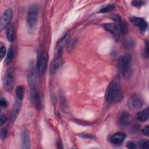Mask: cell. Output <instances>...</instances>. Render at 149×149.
<instances>
[{
	"label": "cell",
	"mask_w": 149,
	"mask_h": 149,
	"mask_svg": "<svg viewBox=\"0 0 149 149\" xmlns=\"http://www.w3.org/2000/svg\"><path fill=\"white\" fill-rule=\"evenodd\" d=\"M123 97L122 90L119 83L113 80L110 83L107 88L105 98L107 102L109 104L120 101Z\"/></svg>",
	"instance_id": "cell-1"
},
{
	"label": "cell",
	"mask_w": 149,
	"mask_h": 149,
	"mask_svg": "<svg viewBox=\"0 0 149 149\" xmlns=\"http://www.w3.org/2000/svg\"><path fill=\"white\" fill-rule=\"evenodd\" d=\"M119 68L122 76L125 79H129L132 74V56L130 54L122 56L119 61Z\"/></svg>",
	"instance_id": "cell-2"
},
{
	"label": "cell",
	"mask_w": 149,
	"mask_h": 149,
	"mask_svg": "<svg viewBox=\"0 0 149 149\" xmlns=\"http://www.w3.org/2000/svg\"><path fill=\"white\" fill-rule=\"evenodd\" d=\"M38 8L36 5L30 6L27 11V23L30 30L33 31L36 30L38 24Z\"/></svg>",
	"instance_id": "cell-3"
},
{
	"label": "cell",
	"mask_w": 149,
	"mask_h": 149,
	"mask_svg": "<svg viewBox=\"0 0 149 149\" xmlns=\"http://www.w3.org/2000/svg\"><path fill=\"white\" fill-rule=\"evenodd\" d=\"M48 61V54L44 51L41 52L38 56L37 61V72L38 75L41 76L44 73Z\"/></svg>",
	"instance_id": "cell-4"
},
{
	"label": "cell",
	"mask_w": 149,
	"mask_h": 149,
	"mask_svg": "<svg viewBox=\"0 0 149 149\" xmlns=\"http://www.w3.org/2000/svg\"><path fill=\"white\" fill-rule=\"evenodd\" d=\"M143 105V98L138 94H133L129 99L127 105L132 110H137L140 109Z\"/></svg>",
	"instance_id": "cell-5"
},
{
	"label": "cell",
	"mask_w": 149,
	"mask_h": 149,
	"mask_svg": "<svg viewBox=\"0 0 149 149\" xmlns=\"http://www.w3.org/2000/svg\"><path fill=\"white\" fill-rule=\"evenodd\" d=\"M13 17V10L11 8L6 9L2 13L0 19V30L6 28L11 22Z\"/></svg>",
	"instance_id": "cell-6"
},
{
	"label": "cell",
	"mask_w": 149,
	"mask_h": 149,
	"mask_svg": "<svg viewBox=\"0 0 149 149\" xmlns=\"http://www.w3.org/2000/svg\"><path fill=\"white\" fill-rule=\"evenodd\" d=\"M104 28L108 32H109L115 38L116 41L119 39L120 31L118 25L116 23H108L103 25Z\"/></svg>",
	"instance_id": "cell-7"
},
{
	"label": "cell",
	"mask_w": 149,
	"mask_h": 149,
	"mask_svg": "<svg viewBox=\"0 0 149 149\" xmlns=\"http://www.w3.org/2000/svg\"><path fill=\"white\" fill-rule=\"evenodd\" d=\"M15 83V75L13 70L12 69H9L4 77L3 84L4 87L7 90H10Z\"/></svg>",
	"instance_id": "cell-8"
},
{
	"label": "cell",
	"mask_w": 149,
	"mask_h": 149,
	"mask_svg": "<svg viewBox=\"0 0 149 149\" xmlns=\"http://www.w3.org/2000/svg\"><path fill=\"white\" fill-rule=\"evenodd\" d=\"M20 139L22 147L24 149L30 148V137L27 129L25 127L22 128L20 132Z\"/></svg>",
	"instance_id": "cell-9"
},
{
	"label": "cell",
	"mask_w": 149,
	"mask_h": 149,
	"mask_svg": "<svg viewBox=\"0 0 149 149\" xmlns=\"http://www.w3.org/2000/svg\"><path fill=\"white\" fill-rule=\"evenodd\" d=\"M30 100L32 104L36 108H38L40 107V94L37 89L36 87L34 86H31L30 89Z\"/></svg>",
	"instance_id": "cell-10"
},
{
	"label": "cell",
	"mask_w": 149,
	"mask_h": 149,
	"mask_svg": "<svg viewBox=\"0 0 149 149\" xmlns=\"http://www.w3.org/2000/svg\"><path fill=\"white\" fill-rule=\"evenodd\" d=\"M132 23L137 27L141 31H145L148 27V23L144 18L139 17H132L130 18Z\"/></svg>",
	"instance_id": "cell-11"
},
{
	"label": "cell",
	"mask_w": 149,
	"mask_h": 149,
	"mask_svg": "<svg viewBox=\"0 0 149 149\" xmlns=\"http://www.w3.org/2000/svg\"><path fill=\"white\" fill-rule=\"evenodd\" d=\"M62 65V58L61 55H57L52 61L50 66V73L51 74H55L58 70L60 69Z\"/></svg>",
	"instance_id": "cell-12"
},
{
	"label": "cell",
	"mask_w": 149,
	"mask_h": 149,
	"mask_svg": "<svg viewBox=\"0 0 149 149\" xmlns=\"http://www.w3.org/2000/svg\"><path fill=\"white\" fill-rule=\"evenodd\" d=\"M69 36H70L69 33H67L63 37H62V38L58 41L55 49V52L56 55H60L61 54L63 49L64 48L66 44L67 43Z\"/></svg>",
	"instance_id": "cell-13"
},
{
	"label": "cell",
	"mask_w": 149,
	"mask_h": 149,
	"mask_svg": "<svg viewBox=\"0 0 149 149\" xmlns=\"http://www.w3.org/2000/svg\"><path fill=\"white\" fill-rule=\"evenodd\" d=\"M126 137V135L124 133L117 132L111 136L110 141L113 144H120L124 141Z\"/></svg>",
	"instance_id": "cell-14"
},
{
	"label": "cell",
	"mask_w": 149,
	"mask_h": 149,
	"mask_svg": "<svg viewBox=\"0 0 149 149\" xmlns=\"http://www.w3.org/2000/svg\"><path fill=\"white\" fill-rule=\"evenodd\" d=\"M21 105H22L21 100H20L19 99H17L15 101V103L13 105V109H12V111L11 121L12 122H15L16 118L17 117V116L19 113L20 108H21Z\"/></svg>",
	"instance_id": "cell-15"
},
{
	"label": "cell",
	"mask_w": 149,
	"mask_h": 149,
	"mask_svg": "<svg viewBox=\"0 0 149 149\" xmlns=\"http://www.w3.org/2000/svg\"><path fill=\"white\" fill-rule=\"evenodd\" d=\"M130 119V118L129 113L126 111H124L121 113L119 119V122L121 125L126 126L129 125Z\"/></svg>",
	"instance_id": "cell-16"
},
{
	"label": "cell",
	"mask_w": 149,
	"mask_h": 149,
	"mask_svg": "<svg viewBox=\"0 0 149 149\" xmlns=\"http://www.w3.org/2000/svg\"><path fill=\"white\" fill-rule=\"evenodd\" d=\"M148 116H149V111H148V108H147L143 109V111L139 112L136 115V118L139 121L146 122L148 120Z\"/></svg>",
	"instance_id": "cell-17"
},
{
	"label": "cell",
	"mask_w": 149,
	"mask_h": 149,
	"mask_svg": "<svg viewBox=\"0 0 149 149\" xmlns=\"http://www.w3.org/2000/svg\"><path fill=\"white\" fill-rule=\"evenodd\" d=\"M27 80L31 86H34L35 84V72L33 66H31L27 75Z\"/></svg>",
	"instance_id": "cell-18"
},
{
	"label": "cell",
	"mask_w": 149,
	"mask_h": 149,
	"mask_svg": "<svg viewBox=\"0 0 149 149\" xmlns=\"http://www.w3.org/2000/svg\"><path fill=\"white\" fill-rule=\"evenodd\" d=\"M13 55H14V51H13V47H10V48L9 49V50L8 51V53H7V55H6V58H5V60L4 62L5 65H8L12 62V61L13 60Z\"/></svg>",
	"instance_id": "cell-19"
},
{
	"label": "cell",
	"mask_w": 149,
	"mask_h": 149,
	"mask_svg": "<svg viewBox=\"0 0 149 149\" xmlns=\"http://www.w3.org/2000/svg\"><path fill=\"white\" fill-rule=\"evenodd\" d=\"M6 38L9 42H13L15 39V32L12 26L8 27L6 31Z\"/></svg>",
	"instance_id": "cell-20"
},
{
	"label": "cell",
	"mask_w": 149,
	"mask_h": 149,
	"mask_svg": "<svg viewBox=\"0 0 149 149\" xmlns=\"http://www.w3.org/2000/svg\"><path fill=\"white\" fill-rule=\"evenodd\" d=\"M16 95L17 98L22 101L24 97V87L22 86H19L16 87Z\"/></svg>",
	"instance_id": "cell-21"
},
{
	"label": "cell",
	"mask_w": 149,
	"mask_h": 149,
	"mask_svg": "<svg viewBox=\"0 0 149 149\" xmlns=\"http://www.w3.org/2000/svg\"><path fill=\"white\" fill-rule=\"evenodd\" d=\"M115 9V5L113 4H108L107 5L102 7L100 10V13H107L112 11Z\"/></svg>",
	"instance_id": "cell-22"
},
{
	"label": "cell",
	"mask_w": 149,
	"mask_h": 149,
	"mask_svg": "<svg viewBox=\"0 0 149 149\" xmlns=\"http://www.w3.org/2000/svg\"><path fill=\"white\" fill-rule=\"evenodd\" d=\"M139 146L141 148H149V143L148 140L147 139L141 140L139 141Z\"/></svg>",
	"instance_id": "cell-23"
},
{
	"label": "cell",
	"mask_w": 149,
	"mask_h": 149,
	"mask_svg": "<svg viewBox=\"0 0 149 149\" xmlns=\"http://www.w3.org/2000/svg\"><path fill=\"white\" fill-rule=\"evenodd\" d=\"M145 2L142 1H133L132 2V4L133 6L135 7H140L141 6L144 5Z\"/></svg>",
	"instance_id": "cell-24"
},
{
	"label": "cell",
	"mask_w": 149,
	"mask_h": 149,
	"mask_svg": "<svg viewBox=\"0 0 149 149\" xmlns=\"http://www.w3.org/2000/svg\"><path fill=\"white\" fill-rule=\"evenodd\" d=\"M134 45V41H133L132 40H129L128 41H126L125 42V46L126 48H129V49H130L132 48H133Z\"/></svg>",
	"instance_id": "cell-25"
},
{
	"label": "cell",
	"mask_w": 149,
	"mask_h": 149,
	"mask_svg": "<svg viewBox=\"0 0 149 149\" xmlns=\"http://www.w3.org/2000/svg\"><path fill=\"white\" fill-rule=\"evenodd\" d=\"M6 54V48L5 47L1 45V49H0V55H1V59L2 60L3 58L5 56V55Z\"/></svg>",
	"instance_id": "cell-26"
},
{
	"label": "cell",
	"mask_w": 149,
	"mask_h": 149,
	"mask_svg": "<svg viewBox=\"0 0 149 149\" xmlns=\"http://www.w3.org/2000/svg\"><path fill=\"white\" fill-rule=\"evenodd\" d=\"M0 104H1V106L2 107L6 108L8 105V102H7V101L6 100V99L5 98L1 97V100H0Z\"/></svg>",
	"instance_id": "cell-27"
},
{
	"label": "cell",
	"mask_w": 149,
	"mask_h": 149,
	"mask_svg": "<svg viewBox=\"0 0 149 149\" xmlns=\"http://www.w3.org/2000/svg\"><path fill=\"white\" fill-rule=\"evenodd\" d=\"M126 146L127 148H131V149H134L137 147L136 145L132 141H128L126 144Z\"/></svg>",
	"instance_id": "cell-28"
},
{
	"label": "cell",
	"mask_w": 149,
	"mask_h": 149,
	"mask_svg": "<svg viewBox=\"0 0 149 149\" xmlns=\"http://www.w3.org/2000/svg\"><path fill=\"white\" fill-rule=\"evenodd\" d=\"M142 133L145 136H148V135H149V126H148V125H147L146 127H144V128L143 129Z\"/></svg>",
	"instance_id": "cell-29"
},
{
	"label": "cell",
	"mask_w": 149,
	"mask_h": 149,
	"mask_svg": "<svg viewBox=\"0 0 149 149\" xmlns=\"http://www.w3.org/2000/svg\"><path fill=\"white\" fill-rule=\"evenodd\" d=\"M7 136V132L5 129H2L1 132V139L2 140H3L6 139Z\"/></svg>",
	"instance_id": "cell-30"
},
{
	"label": "cell",
	"mask_w": 149,
	"mask_h": 149,
	"mask_svg": "<svg viewBox=\"0 0 149 149\" xmlns=\"http://www.w3.org/2000/svg\"><path fill=\"white\" fill-rule=\"evenodd\" d=\"M7 118H6V116L5 115H3V114L1 115V119H0V122H1V126H3V124H5V123L6 122Z\"/></svg>",
	"instance_id": "cell-31"
},
{
	"label": "cell",
	"mask_w": 149,
	"mask_h": 149,
	"mask_svg": "<svg viewBox=\"0 0 149 149\" xmlns=\"http://www.w3.org/2000/svg\"><path fill=\"white\" fill-rule=\"evenodd\" d=\"M144 55L147 58L148 57V42H147L146 44V48L144 51Z\"/></svg>",
	"instance_id": "cell-32"
},
{
	"label": "cell",
	"mask_w": 149,
	"mask_h": 149,
	"mask_svg": "<svg viewBox=\"0 0 149 149\" xmlns=\"http://www.w3.org/2000/svg\"><path fill=\"white\" fill-rule=\"evenodd\" d=\"M83 137H87V138H93L92 136L90 134H83V136H82Z\"/></svg>",
	"instance_id": "cell-33"
}]
</instances>
